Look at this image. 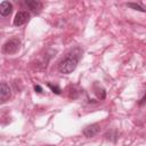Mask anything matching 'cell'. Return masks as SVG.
Instances as JSON below:
<instances>
[{
  "mask_svg": "<svg viewBox=\"0 0 146 146\" xmlns=\"http://www.w3.org/2000/svg\"><path fill=\"white\" fill-rule=\"evenodd\" d=\"M145 102H146V94H145V96H144V97L140 99V102H139V105H143Z\"/></svg>",
  "mask_w": 146,
  "mask_h": 146,
  "instance_id": "7c38bea8",
  "label": "cell"
},
{
  "mask_svg": "<svg viewBox=\"0 0 146 146\" xmlns=\"http://www.w3.org/2000/svg\"><path fill=\"white\" fill-rule=\"evenodd\" d=\"M30 19V14L25 10H21L18 11L16 15H15V18H14V25L16 26H21L23 24H25L27 21Z\"/></svg>",
  "mask_w": 146,
  "mask_h": 146,
  "instance_id": "3957f363",
  "label": "cell"
},
{
  "mask_svg": "<svg viewBox=\"0 0 146 146\" xmlns=\"http://www.w3.org/2000/svg\"><path fill=\"white\" fill-rule=\"evenodd\" d=\"M13 11V5L9 1H2L0 3V14L2 16H8Z\"/></svg>",
  "mask_w": 146,
  "mask_h": 146,
  "instance_id": "52a82bcc",
  "label": "cell"
},
{
  "mask_svg": "<svg viewBox=\"0 0 146 146\" xmlns=\"http://www.w3.org/2000/svg\"><path fill=\"white\" fill-rule=\"evenodd\" d=\"M48 87L51 89V91L54 92V94H57V95H59L60 94V88L59 87H57V86H54V84H51V83H48Z\"/></svg>",
  "mask_w": 146,
  "mask_h": 146,
  "instance_id": "30bf717a",
  "label": "cell"
},
{
  "mask_svg": "<svg viewBox=\"0 0 146 146\" xmlns=\"http://www.w3.org/2000/svg\"><path fill=\"white\" fill-rule=\"evenodd\" d=\"M80 57H81V50L79 48H75L73 49L72 51H70L58 64V71L63 74H70L72 73L79 60H80Z\"/></svg>",
  "mask_w": 146,
  "mask_h": 146,
  "instance_id": "6da1fadb",
  "label": "cell"
},
{
  "mask_svg": "<svg viewBox=\"0 0 146 146\" xmlns=\"http://www.w3.org/2000/svg\"><path fill=\"white\" fill-rule=\"evenodd\" d=\"M19 46H21V41L18 38H11L9 40H7L3 46H2V52L7 54V55H13L16 54L19 50Z\"/></svg>",
  "mask_w": 146,
  "mask_h": 146,
  "instance_id": "7a4b0ae2",
  "label": "cell"
},
{
  "mask_svg": "<svg viewBox=\"0 0 146 146\" xmlns=\"http://www.w3.org/2000/svg\"><path fill=\"white\" fill-rule=\"evenodd\" d=\"M99 131V124L98 123H92V124H89L87 125L84 129H83V135L87 137V138H91L94 136H96Z\"/></svg>",
  "mask_w": 146,
  "mask_h": 146,
  "instance_id": "5b68a950",
  "label": "cell"
},
{
  "mask_svg": "<svg viewBox=\"0 0 146 146\" xmlns=\"http://www.w3.org/2000/svg\"><path fill=\"white\" fill-rule=\"evenodd\" d=\"M25 5L29 7V9L31 10V11H33V13H40L41 11V9H42V7H43V5H42V2H40V1H36V0H26L25 1Z\"/></svg>",
  "mask_w": 146,
  "mask_h": 146,
  "instance_id": "8992f818",
  "label": "cell"
},
{
  "mask_svg": "<svg viewBox=\"0 0 146 146\" xmlns=\"http://www.w3.org/2000/svg\"><path fill=\"white\" fill-rule=\"evenodd\" d=\"M11 96V90L9 88V86L6 82H2L0 84V103L3 104L6 103Z\"/></svg>",
  "mask_w": 146,
  "mask_h": 146,
  "instance_id": "277c9868",
  "label": "cell"
},
{
  "mask_svg": "<svg viewBox=\"0 0 146 146\" xmlns=\"http://www.w3.org/2000/svg\"><path fill=\"white\" fill-rule=\"evenodd\" d=\"M34 90H35L36 92H42V88H41L39 84H35V86H34Z\"/></svg>",
  "mask_w": 146,
  "mask_h": 146,
  "instance_id": "8fae6325",
  "label": "cell"
},
{
  "mask_svg": "<svg viewBox=\"0 0 146 146\" xmlns=\"http://www.w3.org/2000/svg\"><path fill=\"white\" fill-rule=\"evenodd\" d=\"M127 6H128L129 8H132V9H135V10H138V11H146L145 8H143L141 6H139V5H137V3H127Z\"/></svg>",
  "mask_w": 146,
  "mask_h": 146,
  "instance_id": "9c48e42d",
  "label": "cell"
},
{
  "mask_svg": "<svg viewBox=\"0 0 146 146\" xmlns=\"http://www.w3.org/2000/svg\"><path fill=\"white\" fill-rule=\"evenodd\" d=\"M95 94L97 95L98 98L100 99H104L106 97V92H105V89L103 87H96L95 88Z\"/></svg>",
  "mask_w": 146,
  "mask_h": 146,
  "instance_id": "ba28073f",
  "label": "cell"
}]
</instances>
